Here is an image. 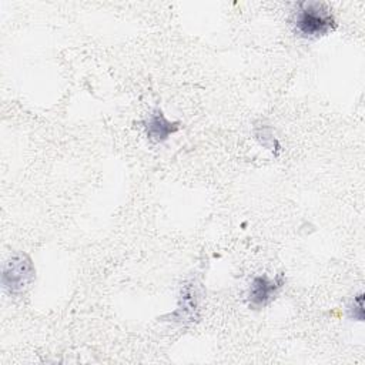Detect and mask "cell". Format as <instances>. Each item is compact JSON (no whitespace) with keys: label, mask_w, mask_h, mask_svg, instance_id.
Wrapping results in <instances>:
<instances>
[{"label":"cell","mask_w":365,"mask_h":365,"mask_svg":"<svg viewBox=\"0 0 365 365\" xmlns=\"http://www.w3.org/2000/svg\"><path fill=\"white\" fill-rule=\"evenodd\" d=\"M141 124L145 128L147 137L153 143H163L173 133H175L180 128V123H171L168 121L161 110H154Z\"/></svg>","instance_id":"5b68a950"},{"label":"cell","mask_w":365,"mask_h":365,"mask_svg":"<svg viewBox=\"0 0 365 365\" xmlns=\"http://www.w3.org/2000/svg\"><path fill=\"white\" fill-rule=\"evenodd\" d=\"M284 284L282 275H278V278L271 279L267 275L255 277L250 285L248 289V304L254 309H261L267 307L269 302H272L281 287Z\"/></svg>","instance_id":"3957f363"},{"label":"cell","mask_w":365,"mask_h":365,"mask_svg":"<svg viewBox=\"0 0 365 365\" xmlns=\"http://www.w3.org/2000/svg\"><path fill=\"white\" fill-rule=\"evenodd\" d=\"M198 311H200V294H198L197 284L191 281L181 288L178 308L173 314H170V318L181 324L192 322L198 318Z\"/></svg>","instance_id":"277c9868"},{"label":"cell","mask_w":365,"mask_h":365,"mask_svg":"<svg viewBox=\"0 0 365 365\" xmlns=\"http://www.w3.org/2000/svg\"><path fill=\"white\" fill-rule=\"evenodd\" d=\"M292 23L298 36L304 38L327 36L336 26L335 17L329 7L319 1L298 3Z\"/></svg>","instance_id":"6da1fadb"},{"label":"cell","mask_w":365,"mask_h":365,"mask_svg":"<svg viewBox=\"0 0 365 365\" xmlns=\"http://www.w3.org/2000/svg\"><path fill=\"white\" fill-rule=\"evenodd\" d=\"M36 278V268L26 252H14L4 262L1 284L9 294L23 292Z\"/></svg>","instance_id":"7a4b0ae2"},{"label":"cell","mask_w":365,"mask_h":365,"mask_svg":"<svg viewBox=\"0 0 365 365\" xmlns=\"http://www.w3.org/2000/svg\"><path fill=\"white\" fill-rule=\"evenodd\" d=\"M349 315L358 321L364 319V294L359 292L356 297H354L352 304L349 305Z\"/></svg>","instance_id":"8992f818"}]
</instances>
